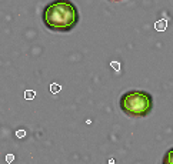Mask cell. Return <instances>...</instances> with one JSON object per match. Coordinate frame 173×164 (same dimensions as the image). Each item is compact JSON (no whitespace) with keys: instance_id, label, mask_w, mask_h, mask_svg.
I'll list each match as a JSON object with an SVG mask.
<instances>
[{"instance_id":"6da1fadb","label":"cell","mask_w":173,"mask_h":164,"mask_svg":"<svg viewBox=\"0 0 173 164\" xmlns=\"http://www.w3.org/2000/svg\"><path fill=\"white\" fill-rule=\"evenodd\" d=\"M42 19L49 30L66 33L79 23V11L70 0H55L43 9Z\"/></svg>"},{"instance_id":"7a4b0ae2","label":"cell","mask_w":173,"mask_h":164,"mask_svg":"<svg viewBox=\"0 0 173 164\" xmlns=\"http://www.w3.org/2000/svg\"><path fill=\"white\" fill-rule=\"evenodd\" d=\"M120 110L129 117H146L153 108V99L147 91L132 90L120 97Z\"/></svg>"},{"instance_id":"5b68a950","label":"cell","mask_w":173,"mask_h":164,"mask_svg":"<svg viewBox=\"0 0 173 164\" xmlns=\"http://www.w3.org/2000/svg\"><path fill=\"white\" fill-rule=\"evenodd\" d=\"M34 96H36V91H33V90H26L24 91V99L26 100H32V99H34Z\"/></svg>"},{"instance_id":"277c9868","label":"cell","mask_w":173,"mask_h":164,"mask_svg":"<svg viewBox=\"0 0 173 164\" xmlns=\"http://www.w3.org/2000/svg\"><path fill=\"white\" fill-rule=\"evenodd\" d=\"M163 164H173V149H170L163 157Z\"/></svg>"},{"instance_id":"30bf717a","label":"cell","mask_w":173,"mask_h":164,"mask_svg":"<svg viewBox=\"0 0 173 164\" xmlns=\"http://www.w3.org/2000/svg\"><path fill=\"white\" fill-rule=\"evenodd\" d=\"M112 2H123V0H112Z\"/></svg>"},{"instance_id":"ba28073f","label":"cell","mask_w":173,"mask_h":164,"mask_svg":"<svg viewBox=\"0 0 173 164\" xmlns=\"http://www.w3.org/2000/svg\"><path fill=\"white\" fill-rule=\"evenodd\" d=\"M13 160H15V156H13V154H7V156H6V161H7V163H11Z\"/></svg>"},{"instance_id":"3957f363","label":"cell","mask_w":173,"mask_h":164,"mask_svg":"<svg viewBox=\"0 0 173 164\" xmlns=\"http://www.w3.org/2000/svg\"><path fill=\"white\" fill-rule=\"evenodd\" d=\"M167 20L166 19H162V20H159V22L155 23V29L157 30V32H165L166 29H167Z\"/></svg>"},{"instance_id":"9c48e42d","label":"cell","mask_w":173,"mask_h":164,"mask_svg":"<svg viewBox=\"0 0 173 164\" xmlns=\"http://www.w3.org/2000/svg\"><path fill=\"white\" fill-rule=\"evenodd\" d=\"M24 134H26V133H24V131H23V130H19V131H16V136H17V137H24Z\"/></svg>"},{"instance_id":"52a82bcc","label":"cell","mask_w":173,"mask_h":164,"mask_svg":"<svg viewBox=\"0 0 173 164\" xmlns=\"http://www.w3.org/2000/svg\"><path fill=\"white\" fill-rule=\"evenodd\" d=\"M110 66H112L113 69H116V71H119V70H120V64H119L118 61H112V63H110Z\"/></svg>"},{"instance_id":"8992f818","label":"cell","mask_w":173,"mask_h":164,"mask_svg":"<svg viewBox=\"0 0 173 164\" xmlns=\"http://www.w3.org/2000/svg\"><path fill=\"white\" fill-rule=\"evenodd\" d=\"M60 89L62 87L59 86V84H56V83H53V84H50V90H52V93H59Z\"/></svg>"}]
</instances>
